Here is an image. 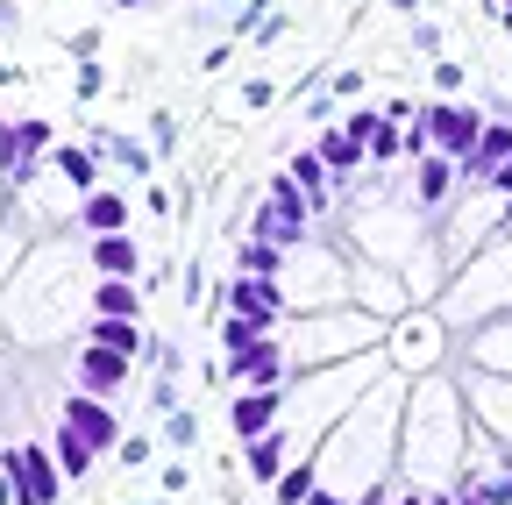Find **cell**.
Here are the masks:
<instances>
[{"instance_id":"6da1fadb","label":"cell","mask_w":512,"mask_h":505,"mask_svg":"<svg viewBox=\"0 0 512 505\" xmlns=\"http://www.w3.org/2000/svg\"><path fill=\"white\" fill-rule=\"evenodd\" d=\"M86 292H93V271H86V249L72 242H36L29 257L15 264L8 278V335L22 342H57L86 328Z\"/></svg>"},{"instance_id":"7a4b0ae2","label":"cell","mask_w":512,"mask_h":505,"mask_svg":"<svg viewBox=\"0 0 512 505\" xmlns=\"http://www.w3.org/2000/svg\"><path fill=\"white\" fill-rule=\"evenodd\" d=\"M456 441H463V406H456V385L448 377H420L406 392V420H399V456H406V477L420 491H448L463 470H456Z\"/></svg>"},{"instance_id":"3957f363","label":"cell","mask_w":512,"mask_h":505,"mask_svg":"<svg viewBox=\"0 0 512 505\" xmlns=\"http://www.w3.org/2000/svg\"><path fill=\"white\" fill-rule=\"evenodd\" d=\"M285 342V363L306 377V370H328V363H349V356H370L377 349V321L363 306H328V313H292L278 328Z\"/></svg>"},{"instance_id":"277c9868","label":"cell","mask_w":512,"mask_h":505,"mask_svg":"<svg viewBox=\"0 0 512 505\" xmlns=\"http://www.w3.org/2000/svg\"><path fill=\"white\" fill-rule=\"evenodd\" d=\"M349 264L342 257H313V249H292L285 257V321L292 313H328V306H349Z\"/></svg>"},{"instance_id":"5b68a950","label":"cell","mask_w":512,"mask_h":505,"mask_svg":"<svg viewBox=\"0 0 512 505\" xmlns=\"http://www.w3.org/2000/svg\"><path fill=\"white\" fill-rule=\"evenodd\" d=\"M64 470L50 456V441H8L0 449V505H57Z\"/></svg>"},{"instance_id":"8992f818","label":"cell","mask_w":512,"mask_h":505,"mask_svg":"<svg viewBox=\"0 0 512 505\" xmlns=\"http://www.w3.org/2000/svg\"><path fill=\"white\" fill-rule=\"evenodd\" d=\"M477 136H484V114L477 107H463V100H434V107H420V121L406 129V157H470L477 150Z\"/></svg>"},{"instance_id":"52a82bcc","label":"cell","mask_w":512,"mask_h":505,"mask_svg":"<svg viewBox=\"0 0 512 505\" xmlns=\"http://www.w3.org/2000/svg\"><path fill=\"white\" fill-rule=\"evenodd\" d=\"M57 129L43 114H22V121H0V178H8V193H22V185L36 178V157H50Z\"/></svg>"},{"instance_id":"ba28073f","label":"cell","mask_w":512,"mask_h":505,"mask_svg":"<svg viewBox=\"0 0 512 505\" xmlns=\"http://www.w3.org/2000/svg\"><path fill=\"white\" fill-rule=\"evenodd\" d=\"M356 242L370 249V257H406V249H420V207L406 200V207H377L370 200V214L356 221Z\"/></svg>"},{"instance_id":"9c48e42d","label":"cell","mask_w":512,"mask_h":505,"mask_svg":"<svg viewBox=\"0 0 512 505\" xmlns=\"http://www.w3.org/2000/svg\"><path fill=\"white\" fill-rule=\"evenodd\" d=\"M221 377H228V385H242V392H278V385H292V363H285V342H278V335H264V342H249V349H235V356L221 363Z\"/></svg>"},{"instance_id":"30bf717a","label":"cell","mask_w":512,"mask_h":505,"mask_svg":"<svg viewBox=\"0 0 512 505\" xmlns=\"http://www.w3.org/2000/svg\"><path fill=\"white\" fill-rule=\"evenodd\" d=\"M221 306L235 313V321L264 328V335L285 328V285H278V278H228V285H221Z\"/></svg>"},{"instance_id":"8fae6325","label":"cell","mask_w":512,"mask_h":505,"mask_svg":"<svg viewBox=\"0 0 512 505\" xmlns=\"http://www.w3.org/2000/svg\"><path fill=\"white\" fill-rule=\"evenodd\" d=\"M121 385H128V356L79 342V356H72V392H86V399H114Z\"/></svg>"},{"instance_id":"7c38bea8","label":"cell","mask_w":512,"mask_h":505,"mask_svg":"<svg viewBox=\"0 0 512 505\" xmlns=\"http://www.w3.org/2000/svg\"><path fill=\"white\" fill-rule=\"evenodd\" d=\"M57 420L72 427V434H86V449H93V456L121 441V413H114L107 399H86V392H72V399H64V406H57Z\"/></svg>"},{"instance_id":"4fadbf2b","label":"cell","mask_w":512,"mask_h":505,"mask_svg":"<svg viewBox=\"0 0 512 505\" xmlns=\"http://www.w3.org/2000/svg\"><path fill=\"white\" fill-rule=\"evenodd\" d=\"M456 178H463L456 157H434L427 150V157H413V185H406V193H413L420 214H441V207H456Z\"/></svg>"},{"instance_id":"5bb4252c","label":"cell","mask_w":512,"mask_h":505,"mask_svg":"<svg viewBox=\"0 0 512 505\" xmlns=\"http://www.w3.org/2000/svg\"><path fill=\"white\" fill-rule=\"evenodd\" d=\"M392 363H406V370H427L434 356H441V321L434 313H399V328H392V349H384Z\"/></svg>"},{"instance_id":"9a60e30c","label":"cell","mask_w":512,"mask_h":505,"mask_svg":"<svg viewBox=\"0 0 512 505\" xmlns=\"http://www.w3.org/2000/svg\"><path fill=\"white\" fill-rule=\"evenodd\" d=\"M292 463H299V441H292L285 427H271V434L242 441V470H249V484H278Z\"/></svg>"},{"instance_id":"2e32d148","label":"cell","mask_w":512,"mask_h":505,"mask_svg":"<svg viewBox=\"0 0 512 505\" xmlns=\"http://www.w3.org/2000/svg\"><path fill=\"white\" fill-rule=\"evenodd\" d=\"M285 420V385L278 392H235V406H228V427H235V441H256V434H271Z\"/></svg>"},{"instance_id":"e0dca14e","label":"cell","mask_w":512,"mask_h":505,"mask_svg":"<svg viewBox=\"0 0 512 505\" xmlns=\"http://www.w3.org/2000/svg\"><path fill=\"white\" fill-rule=\"evenodd\" d=\"M86 271L93 278H136L143 271L136 235H86Z\"/></svg>"},{"instance_id":"ac0fdd59","label":"cell","mask_w":512,"mask_h":505,"mask_svg":"<svg viewBox=\"0 0 512 505\" xmlns=\"http://www.w3.org/2000/svg\"><path fill=\"white\" fill-rule=\"evenodd\" d=\"M342 129H349V136L363 143V157H370V164H392V157H406V129H392V121H384L377 107H363V114H349V121H342Z\"/></svg>"},{"instance_id":"d6986e66","label":"cell","mask_w":512,"mask_h":505,"mask_svg":"<svg viewBox=\"0 0 512 505\" xmlns=\"http://www.w3.org/2000/svg\"><path fill=\"white\" fill-rule=\"evenodd\" d=\"M86 313H93V321H143V292H136V278H93Z\"/></svg>"},{"instance_id":"ffe728a7","label":"cell","mask_w":512,"mask_h":505,"mask_svg":"<svg viewBox=\"0 0 512 505\" xmlns=\"http://www.w3.org/2000/svg\"><path fill=\"white\" fill-rule=\"evenodd\" d=\"M505 157H512V121H484L477 150H470V157H463L456 171H463V185H484V178H491V171H498Z\"/></svg>"},{"instance_id":"44dd1931","label":"cell","mask_w":512,"mask_h":505,"mask_svg":"<svg viewBox=\"0 0 512 505\" xmlns=\"http://www.w3.org/2000/svg\"><path fill=\"white\" fill-rule=\"evenodd\" d=\"M313 157L335 171V193H349V171H356V164H370V157H363V143H356L349 129H320V136H313Z\"/></svg>"},{"instance_id":"7402d4cb","label":"cell","mask_w":512,"mask_h":505,"mask_svg":"<svg viewBox=\"0 0 512 505\" xmlns=\"http://www.w3.org/2000/svg\"><path fill=\"white\" fill-rule=\"evenodd\" d=\"M285 178H292V185H299V193L313 200V214H328V200H335V171H328V164H320V157H313V143H306V150H292V164H285Z\"/></svg>"},{"instance_id":"603a6c76","label":"cell","mask_w":512,"mask_h":505,"mask_svg":"<svg viewBox=\"0 0 512 505\" xmlns=\"http://www.w3.org/2000/svg\"><path fill=\"white\" fill-rule=\"evenodd\" d=\"M79 228L86 235H128V200L107 193V185H93V193L79 200Z\"/></svg>"},{"instance_id":"cb8c5ba5","label":"cell","mask_w":512,"mask_h":505,"mask_svg":"<svg viewBox=\"0 0 512 505\" xmlns=\"http://www.w3.org/2000/svg\"><path fill=\"white\" fill-rule=\"evenodd\" d=\"M50 171L72 185V193H93L100 185V150H79V143H57L50 150Z\"/></svg>"},{"instance_id":"d4e9b609","label":"cell","mask_w":512,"mask_h":505,"mask_svg":"<svg viewBox=\"0 0 512 505\" xmlns=\"http://www.w3.org/2000/svg\"><path fill=\"white\" fill-rule=\"evenodd\" d=\"M50 456H57V470H64V484H86L93 477V449H86V434H72V427H50Z\"/></svg>"},{"instance_id":"484cf974","label":"cell","mask_w":512,"mask_h":505,"mask_svg":"<svg viewBox=\"0 0 512 505\" xmlns=\"http://www.w3.org/2000/svg\"><path fill=\"white\" fill-rule=\"evenodd\" d=\"M86 342L136 363V356H143V321H93V313H86Z\"/></svg>"},{"instance_id":"4316f807","label":"cell","mask_w":512,"mask_h":505,"mask_svg":"<svg viewBox=\"0 0 512 505\" xmlns=\"http://www.w3.org/2000/svg\"><path fill=\"white\" fill-rule=\"evenodd\" d=\"M285 257H292V249L242 235V249H235V278H285Z\"/></svg>"},{"instance_id":"83f0119b","label":"cell","mask_w":512,"mask_h":505,"mask_svg":"<svg viewBox=\"0 0 512 505\" xmlns=\"http://www.w3.org/2000/svg\"><path fill=\"white\" fill-rule=\"evenodd\" d=\"M313 484H320V470H313V456H299V463L271 484V498H278V505H306V498H313Z\"/></svg>"},{"instance_id":"f1b7e54d","label":"cell","mask_w":512,"mask_h":505,"mask_svg":"<svg viewBox=\"0 0 512 505\" xmlns=\"http://www.w3.org/2000/svg\"><path fill=\"white\" fill-rule=\"evenodd\" d=\"M164 441H171V449H192V441H200V413L171 406V420H164Z\"/></svg>"},{"instance_id":"f546056e","label":"cell","mask_w":512,"mask_h":505,"mask_svg":"<svg viewBox=\"0 0 512 505\" xmlns=\"http://www.w3.org/2000/svg\"><path fill=\"white\" fill-rule=\"evenodd\" d=\"M249 342H264V328H249V321H235V313H228V321H221V349L235 356V349H249Z\"/></svg>"},{"instance_id":"4dcf8cb0","label":"cell","mask_w":512,"mask_h":505,"mask_svg":"<svg viewBox=\"0 0 512 505\" xmlns=\"http://www.w3.org/2000/svg\"><path fill=\"white\" fill-rule=\"evenodd\" d=\"M114 456H121V463H143V456H150V434H121Z\"/></svg>"},{"instance_id":"1f68e13d","label":"cell","mask_w":512,"mask_h":505,"mask_svg":"<svg viewBox=\"0 0 512 505\" xmlns=\"http://www.w3.org/2000/svg\"><path fill=\"white\" fill-rule=\"evenodd\" d=\"M477 193H498V200H505V193H512V157H505V164H498V171H491V178H484V185H477Z\"/></svg>"},{"instance_id":"d6a6232c","label":"cell","mask_w":512,"mask_h":505,"mask_svg":"<svg viewBox=\"0 0 512 505\" xmlns=\"http://www.w3.org/2000/svg\"><path fill=\"white\" fill-rule=\"evenodd\" d=\"M242 100H249V107H271V100H278V86H271V79H249V86H242Z\"/></svg>"},{"instance_id":"836d02e7","label":"cell","mask_w":512,"mask_h":505,"mask_svg":"<svg viewBox=\"0 0 512 505\" xmlns=\"http://www.w3.org/2000/svg\"><path fill=\"white\" fill-rule=\"evenodd\" d=\"M413 50H441V29L434 22H413Z\"/></svg>"},{"instance_id":"e575fe53","label":"cell","mask_w":512,"mask_h":505,"mask_svg":"<svg viewBox=\"0 0 512 505\" xmlns=\"http://www.w3.org/2000/svg\"><path fill=\"white\" fill-rule=\"evenodd\" d=\"M306 505H349V491H328V484H313V498Z\"/></svg>"},{"instance_id":"d590c367","label":"cell","mask_w":512,"mask_h":505,"mask_svg":"<svg viewBox=\"0 0 512 505\" xmlns=\"http://www.w3.org/2000/svg\"><path fill=\"white\" fill-rule=\"evenodd\" d=\"M356 505H392V484H370V491H363Z\"/></svg>"},{"instance_id":"8d00e7d4","label":"cell","mask_w":512,"mask_h":505,"mask_svg":"<svg viewBox=\"0 0 512 505\" xmlns=\"http://www.w3.org/2000/svg\"><path fill=\"white\" fill-rule=\"evenodd\" d=\"M427 505H456V491H427Z\"/></svg>"},{"instance_id":"74e56055","label":"cell","mask_w":512,"mask_h":505,"mask_svg":"<svg viewBox=\"0 0 512 505\" xmlns=\"http://www.w3.org/2000/svg\"><path fill=\"white\" fill-rule=\"evenodd\" d=\"M392 505H427V491H406V498H392Z\"/></svg>"},{"instance_id":"f35d334b","label":"cell","mask_w":512,"mask_h":505,"mask_svg":"<svg viewBox=\"0 0 512 505\" xmlns=\"http://www.w3.org/2000/svg\"><path fill=\"white\" fill-rule=\"evenodd\" d=\"M498 22H512V0H498Z\"/></svg>"},{"instance_id":"ab89813d","label":"cell","mask_w":512,"mask_h":505,"mask_svg":"<svg viewBox=\"0 0 512 505\" xmlns=\"http://www.w3.org/2000/svg\"><path fill=\"white\" fill-rule=\"evenodd\" d=\"M114 8H150V0H114Z\"/></svg>"},{"instance_id":"60d3db41","label":"cell","mask_w":512,"mask_h":505,"mask_svg":"<svg viewBox=\"0 0 512 505\" xmlns=\"http://www.w3.org/2000/svg\"><path fill=\"white\" fill-rule=\"evenodd\" d=\"M0 335H8V313H0Z\"/></svg>"},{"instance_id":"b9f144b4","label":"cell","mask_w":512,"mask_h":505,"mask_svg":"<svg viewBox=\"0 0 512 505\" xmlns=\"http://www.w3.org/2000/svg\"><path fill=\"white\" fill-rule=\"evenodd\" d=\"M150 505H164V498H150Z\"/></svg>"}]
</instances>
